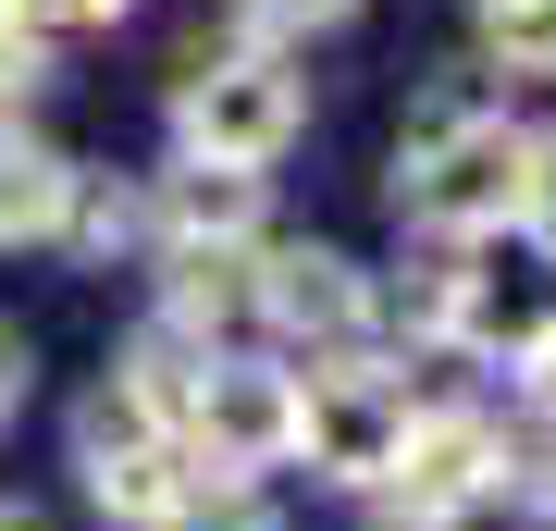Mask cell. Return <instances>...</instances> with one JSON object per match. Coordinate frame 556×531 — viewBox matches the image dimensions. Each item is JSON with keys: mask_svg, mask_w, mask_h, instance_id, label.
<instances>
[{"mask_svg": "<svg viewBox=\"0 0 556 531\" xmlns=\"http://www.w3.org/2000/svg\"><path fill=\"white\" fill-rule=\"evenodd\" d=\"M519 186H532V137H519L507 112H420L408 124V149H396V211L408 223H433L445 248H470V236H507L519 223Z\"/></svg>", "mask_w": 556, "mask_h": 531, "instance_id": "1", "label": "cell"}, {"mask_svg": "<svg viewBox=\"0 0 556 531\" xmlns=\"http://www.w3.org/2000/svg\"><path fill=\"white\" fill-rule=\"evenodd\" d=\"M309 124V87L285 75L273 50H223L199 75L174 87V161H211V174H260V161H285Z\"/></svg>", "mask_w": 556, "mask_h": 531, "instance_id": "2", "label": "cell"}, {"mask_svg": "<svg viewBox=\"0 0 556 531\" xmlns=\"http://www.w3.org/2000/svg\"><path fill=\"white\" fill-rule=\"evenodd\" d=\"M556 334V248L544 236H470L445 260V346L470 358H507V371H532V346Z\"/></svg>", "mask_w": 556, "mask_h": 531, "instance_id": "3", "label": "cell"}, {"mask_svg": "<svg viewBox=\"0 0 556 531\" xmlns=\"http://www.w3.org/2000/svg\"><path fill=\"white\" fill-rule=\"evenodd\" d=\"M396 445H408V383L383 358H321V371H298V457L321 482L383 494Z\"/></svg>", "mask_w": 556, "mask_h": 531, "instance_id": "4", "label": "cell"}, {"mask_svg": "<svg viewBox=\"0 0 556 531\" xmlns=\"http://www.w3.org/2000/svg\"><path fill=\"white\" fill-rule=\"evenodd\" d=\"M186 457H199V482H248V470H273V457H298V371H273V358H211L199 408H186Z\"/></svg>", "mask_w": 556, "mask_h": 531, "instance_id": "5", "label": "cell"}, {"mask_svg": "<svg viewBox=\"0 0 556 531\" xmlns=\"http://www.w3.org/2000/svg\"><path fill=\"white\" fill-rule=\"evenodd\" d=\"M260 321L321 346V358H358V334H371V273L346 248H260Z\"/></svg>", "mask_w": 556, "mask_h": 531, "instance_id": "6", "label": "cell"}, {"mask_svg": "<svg viewBox=\"0 0 556 531\" xmlns=\"http://www.w3.org/2000/svg\"><path fill=\"white\" fill-rule=\"evenodd\" d=\"M383 494H396V507H433V519L482 507V494H495V420L482 408H408V445H396V470H383Z\"/></svg>", "mask_w": 556, "mask_h": 531, "instance_id": "7", "label": "cell"}, {"mask_svg": "<svg viewBox=\"0 0 556 531\" xmlns=\"http://www.w3.org/2000/svg\"><path fill=\"white\" fill-rule=\"evenodd\" d=\"M248 321H260V248H161V334L236 358Z\"/></svg>", "mask_w": 556, "mask_h": 531, "instance_id": "8", "label": "cell"}, {"mask_svg": "<svg viewBox=\"0 0 556 531\" xmlns=\"http://www.w3.org/2000/svg\"><path fill=\"white\" fill-rule=\"evenodd\" d=\"M75 470H87V507H100V519H124V531H174L186 507H199V457H186V445H112V457H75Z\"/></svg>", "mask_w": 556, "mask_h": 531, "instance_id": "9", "label": "cell"}, {"mask_svg": "<svg viewBox=\"0 0 556 531\" xmlns=\"http://www.w3.org/2000/svg\"><path fill=\"white\" fill-rule=\"evenodd\" d=\"M149 236H161V248H260V174L174 161V174L149 186Z\"/></svg>", "mask_w": 556, "mask_h": 531, "instance_id": "10", "label": "cell"}, {"mask_svg": "<svg viewBox=\"0 0 556 531\" xmlns=\"http://www.w3.org/2000/svg\"><path fill=\"white\" fill-rule=\"evenodd\" d=\"M75 161H62L50 137H25L13 112H0V248H50L62 223H75Z\"/></svg>", "mask_w": 556, "mask_h": 531, "instance_id": "11", "label": "cell"}, {"mask_svg": "<svg viewBox=\"0 0 556 531\" xmlns=\"http://www.w3.org/2000/svg\"><path fill=\"white\" fill-rule=\"evenodd\" d=\"M482 13V50L507 75H556V0H470Z\"/></svg>", "mask_w": 556, "mask_h": 531, "instance_id": "12", "label": "cell"}, {"mask_svg": "<svg viewBox=\"0 0 556 531\" xmlns=\"http://www.w3.org/2000/svg\"><path fill=\"white\" fill-rule=\"evenodd\" d=\"M62 236H87V248L112 260V248L149 236V198H137V186H75V223H62Z\"/></svg>", "mask_w": 556, "mask_h": 531, "instance_id": "13", "label": "cell"}, {"mask_svg": "<svg viewBox=\"0 0 556 531\" xmlns=\"http://www.w3.org/2000/svg\"><path fill=\"white\" fill-rule=\"evenodd\" d=\"M174 531H285V519H273V507H260V494H248V482H199V507H186Z\"/></svg>", "mask_w": 556, "mask_h": 531, "instance_id": "14", "label": "cell"}, {"mask_svg": "<svg viewBox=\"0 0 556 531\" xmlns=\"http://www.w3.org/2000/svg\"><path fill=\"white\" fill-rule=\"evenodd\" d=\"M38 87H50V38L0 13V112H13V99H38Z\"/></svg>", "mask_w": 556, "mask_h": 531, "instance_id": "15", "label": "cell"}, {"mask_svg": "<svg viewBox=\"0 0 556 531\" xmlns=\"http://www.w3.org/2000/svg\"><path fill=\"white\" fill-rule=\"evenodd\" d=\"M519 236L556 248V137H532V186H519Z\"/></svg>", "mask_w": 556, "mask_h": 531, "instance_id": "16", "label": "cell"}, {"mask_svg": "<svg viewBox=\"0 0 556 531\" xmlns=\"http://www.w3.org/2000/svg\"><path fill=\"white\" fill-rule=\"evenodd\" d=\"M358 0H248V25H285V38H309V25H346Z\"/></svg>", "mask_w": 556, "mask_h": 531, "instance_id": "17", "label": "cell"}, {"mask_svg": "<svg viewBox=\"0 0 556 531\" xmlns=\"http://www.w3.org/2000/svg\"><path fill=\"white\" fill-rule=\"evenodd\" d=\"M0 13H13V25H38V38H50V25H112L124 0H0Z\"/></svg>", "mask_w": 556, "mask_h": 531, "instance_id": "18", "label": "cell"}, {"mask_svg": "<svg viewBox=\"0 0 556 531\" xmlns=\"http://www.w3.org/2000/svg\"><path fill=\"white\" fill-rule=\"evenodd\" d=\"M25 371H38V358H25V334H13V321H0V420L25 408Z\"/></svg>", "mask_w": 556, "mask_h": 531, "instance_id": "19", "label": "cell"}, {"mask_svg": "<svg viewBox=\"0 0 556 531\" xmlns=\"http://www.w3.org/2000/svg\"><path fill=\"white\" fill-rule=\"evenodd\" d=\"M371 531H457V519H433V507H396V494H371Z\"/></svg>", "mask_w": 556, "mask_h": 531, "instance_id": "20", "label": "cell"}, {"mask_svg": "<svg viewBox=\"0 0 556 531\" xmlns=\"http://www.w3.org/2000/svg\"><path fill=\"white\" fill-rule=\"evenodd\" d=\"M532 395H544V420H556V334L532 346Z\"/></svg>", "mask_w": 556, "mask_h": 531, "instance_id": "21", "label": "cell"}, {"mask_svg": "<svg viewBox=\"0 0 556 531\" xmlns=\"http://www.w3.org/2000/svg\"><path fill=\"white\" fill-rule=\"evenodd\" d=\"M0 531H50V519H38V507H0Z\"/></svg>", "mask_w": 556, "mask_h": 531, "instance_id": "22", "label": "cell"}, {"mask_svg": "<svg viewBox=\"0 0 556 531\" xmlns=\"http://www.w3.org/2000/svg\"><path fill=\"white\" fill-rule=\"evenodd\" d=\"M544 507H556V494H544Z\"/></svg>", "mask_w": 556, "mask_h": 531, "instance_id": "23", "label": "cell"}]
</instances>
